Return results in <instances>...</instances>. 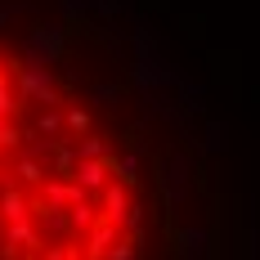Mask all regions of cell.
<instances>
[{
  "instance_id": "7a4b0ae2",
  "label": "cell",
  "mask_w": 260,
  "mask_h": 260,
  "mask_svg": "<svg viewBox=\"0 0 260 260\" xmlns=\"http://www.w3.org/2000/svg\"><path fill=\"white\" fill-rule=\"evenodd\" d=\"M77 157L81 161H108V144L99 135H81L77 139Z\"/></svg>"
},
{
  "instance_id": "3957f363",
  "label": "cell",
  "mask_w": 260,
  "mask_h": 260,
  "mask_svg": "<svg viewBox=\"0 0 260 260\" xmlns=\"http://www.w3.org/2000/svg\"><path fill=\"white\" fill-rule=\"evenodd\" d=\"M63 121H68L72 135H90V112H85V108H68V112H63Z\"/></svg>"
},
{
  "instance_id": "6da1fadb",
  "label": "cell",
  "mask_w": 260,
  "mask_h": 260,
  "mask_svg": "<svg viewBox=\"0 0 260 260\" xmlns=\"http://www.w3.org/2000/svg\"><path fill=\"white\" fill-rule=\"evenodd\" d=\"M108 175H112V161H81V166H77V175H72V180H77L81 188L90 193V198H99V193H104L108 184H112Z\"/></svg>"
}]
</instances>
